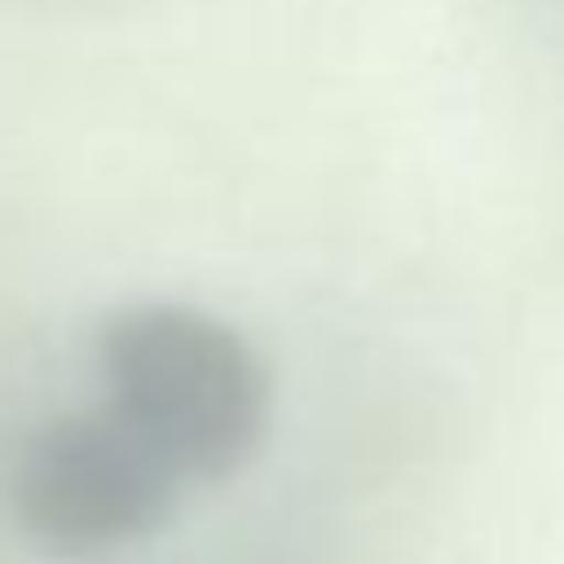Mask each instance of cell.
<instances>
[{
	"instance_id": "cell-2",
	"label": "cell",
	"mask_w": 564,
	"mask_h": 564,
	"mask_svg": "<svg viewBox=\"0 0 564 564\" xmlns=\"http://www.w3.org/2000/svg\"><path fill=\"white\" fill-rule=\"evenodd\" d=\"M180 494L186 479L172 457L143 443L108 400L43 422L14 465V514L57 551H122L158 536Z\"/></svg>"
},
{
	"instance_id": "cell-1",
	"label": "cell",
	"mask_w": 564,
	"mask_h": 564,
	"mask_svg": "<svg viewBox=\"0 0 564 564\" xmlns=\"http://www.w3.org/2000/svg\"><path fill=\"white\" fill-rule=\"evenodd\" d=\"M100 400L172 457L186 486H221L272 436V372L221 315L137 301L100 322Z\"/></svg>"
}]
</instances>
